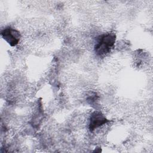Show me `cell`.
<instances>
[{
	"label": "cell",
	"mask_w": 153,
	"mask_h": 153,
	"mask_svg": "<svg viewBox=\"0 0 153 153\" xmlns=\"http://www.w3.org/2000/svg\"><path fill=\"white\" fill-rule=\"evenodd\" d=\"M1 35L3 39L11 47L17 45L21 38L20 32L10 26L4 28L1 31Z\"/></svg>",
	"instance_id": "cell-2"
},
{
	"label": "cell",
	"mask_w": 153,
	"mask_h": 153,
	"mask_svg": "<svg viewBox=\"0 0 153 153\" xmlns=\"http://www.w3.org/2000/svg\"><path fill=\"white\" fill-rule=\"evenodd\" d=\"M116 35L114 33L108 32L100 35L94 45V52L100 57L108 54L115 45Z\"/></svg>",
	"instance_id": "cell-1"
},
{
	"label": "cell",
	"mask_w": 153,
	"mask_h": 153,
	"mask_svg": "<svg viewBox=\"0 0 153 153\" xmlns=\"http://www.w3.org/2000/svg\"><path fill=\"white\" fill-rule=\"evenodd\" d=\"M109 120L105 116L99 111L93 112L90 117L89 119V129L91 131H94L97 128L106 124Z\"/></svg>",
	"instance_id": "cell-3"
}]
</instances>
